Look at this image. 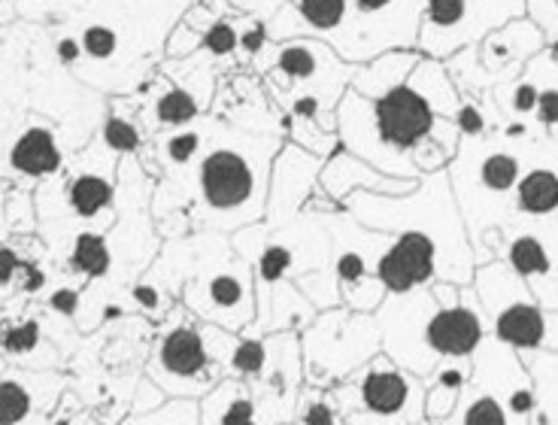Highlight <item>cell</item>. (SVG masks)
Instances as JSON below:
<instances>
[{
    "instance_id": "obj_1",
    "label": "cell",
    "mask_w": 558,
    "mask_h": 425,
    "mask_svg": "<svg viewBox=\"0 0 558 425\" xmlns=\"http://www.w3.org/2000/svg\"><path fill=\"white\" fill-rule=\"evenodd\" d=\"M335 119L340 149L398 180H422L425 173L447 170L459 153L456 122L437 113L410 76L377 100L347 88Z\"/></svg>"
},
{
    "instance_id": "obj_2",
    "label": "cell",
    "mask_w": 558,
    "mask_h": 425,
    "mask_svg": "<svg viewBox=\"0 0 558 425\" xmlns=\"http://www.w3.org/2000/svg\"><path fill=\"white\" fill-rule=\"evenodd\" d=\"M207 137L195 161V195L189 210L197 226L234 234L265 219L267 183L282 149L279 134H255L207 113Z\"/></svg>"
},
{
    "instance_id": "obj_3",
    "label": "cell",
    "mask_w": 558,
    "mask_h": 425,
    "mask_svg": "<svg viewBox=\"0 0 558 425\" xmlns=\"http://www.w3.org/2000/svg\"><path fill=\"white\" fill-rule=\"evenodd\" d=\"M383 353L416 377H428L444 359H471L488 338V319L474 286H461L456 307H440L432 286L383 298L377 307Z\"/></svg>"
},
{
    "instance_id": "obj_4",
    "label": "cell",
    "mask_w": 558,
    "mask_h": 425,
    "mask_svg": "<svg viewBox=\"0 0 558 425\" xmlns=\"http://www.w3.org/2000/svg\"><path fill=\"white\" fill-rule=\"evenodd\" d=\"M343 210L364 228H374L383 234L413 231L437 246L440 255V280L456 286L474 283V246L468 238V226L459 210V201L452 195L449 170L425 173L410 195H371L355 192L343 201Z\"/></svg>"
},
{
    "instance_id": "obj_5",
    "label": "cell",
    "mask_w": 558,
    "mask_h": 425,
    "mask_svg": "<svg viewBox=\"0 0 558 425\" xmlns=\"http://www.w3.org/2000/svg\"><path fill=\"white\" fill-rule=\"evenodd\" d=\"M355 68L359 64L343 61L328 42L301 37L267 42L250 73L262 80L267 98L282 116L310 119L325 131H337V104L347 95Z\"/></svg>"
},
{
    "instance_id": "obj_6",
    "label": "cell",
    "mask_w": 558,
    "mask_h": 425,
    "mask_svg": "<svg viewBox=\"0 0 558 425\" xmlns=\"http://www.w3.org/2000/svg\"><path fill=\"white\" fill-rule=\"evenodd\" d=\"M525 143L488 134L480 141H461L449 161V183L474 246V262L486 265V234L517 222V183L525 165Z\"/></svg>"
},
{
    "instance_id": "obj_7",
    "label": "cell",
    "mask_w": 558,
    "mask_h": 425,
    "mask_svg": "<svg viewBox=\"0 0 558 425\" xmlns=\"http://www.w3.org/2000/svg\"><path fill=\"white\" fill-rule=\"evenodd\" d=\"M474 292L488 319V335L513 353L558 355V311L544 307L507 262L476 265Z\"/></svg>"
},
{
    "instance_id": "obj_8",
    "label": "cell",
    "mask_w": 558,
    "mask_h": 425,
    "mask_svg": "<svg viewBox=\"0 0 558 425\" xmlns=\"http://www.w3.org/2000/svg\"><path fill=\"white\" fill-rule=\"evenodd\" d=\"M301 335V365L304 382L316 389H335L349 374L364 368L383 353L379 326L374 313H355L347 304L319 311Z\"/></svg>"
},
{
    "instance_id": "obj_9",
    "label": "cell",
    "mask_w": 558,
    "mask_h": 425,
    "mask_svg": "<svg viewBox=\"0 0 558 425\" xmlns=\"http://www.w3.org/2000/svg\"><path fill=\"white\" fill-rule=\"evenodd\" d=\"M343 425H416L425 420V380L377 353L331 389Z\"/></svg>"
},
{
    "instance_id": "obj_10",
    "label": "cell",
    "mask_w": 558,
    "mask_h": 425,
    "mask_svg": "<svg viewBox=\"0 0 558 425\" xmlns=\"http://www.w3.org/2000/svg\"><path fill=\"white\" fill-rule=\"evenodd\" d=\"M544 49V34L522 15V19H510L507 25L492 31L474 46L449 56L444 64L461 98H483L492 88L517 80L531 58Z\"/></svg>"
},
{
    "instance_id": "obj_11",
    "label": "cell",
    "mask_w": 558,
    "mask_h": 425,
    "mask_svg": "<svg viewBox=\"0 0 558 425\" xmlns=\"http://www.w3.org/2000/svg\"><path fill=\"white\" fill-rule=\"evenodd\" d=\"M149 380L170 398H204L219 380H225L219 365L209 359L201 335V319L180 304L165 316V328L155 338L149 355Z\"/></svg>"
},
{
    "instance_id": "obj_12",
    "label": "cell",
    "mask_w": 558,
    "mask_h": 425,
    "mask_svg": "<svg viewBox=\"0 0 558 425\" xmlns=\"http://www.w3.org/2000/svg\"><path fill=\"white\" fill-rule=\"evenodd\" d=\"M522 15L525 0H428L416 52L447 61Z\"/></svg>"
},
{
    "instance_id": "obj_13",
    "label": "cell",
    "mask_w": 558,
    "mask_h": 425,
    "mask_svg": "<svg viewBox=\"0 0 558 425\" xmlns=\"http://www.w3.org/2000/svg\"><path fill=\"white\" fill-rule=\"evenodd\" d=\"M182 304L195 313L201 323L246 331L255 323V274L243 255L231 253L222 268H207L192 283L182 286Z\"/></svg>"
},
{
    "instance_id": "obj_14",
    "label": "cell",
    "mask_w": 558,
    "mask_h": 425,
    "mask_svg": "<svg viewBox=\"0 0 558 425\" xmlns=\"http://www.w3.org/2000/svg\"><path fill=\"white\" fill-rule=\"evenodd\" d=\"M525 368L519 365L517 353L488 335L486 343L474 355V374L452 411V425H529L507 411V389Z\"/></svg>"
},
{
    "instance_id": "obj_15",
    "label": "cell",
    "mask_w": 558,
    "mask_h": 425,
    "mask_svg": "<svg viewBox=\"0 0 558 425\" xmlns=\"http://www.w3.org/2000/svg\"><path fill=\"white\" fill-rule=\"evenodd\" d=\"M428 0H349V64H364L391 49H416Z\"/></svg>"
},
{
    "instance_id": "obj_16",
    "label": "cell",
    "mask_w": 558,
    "mask_h": 425,
    "mask_svg": "<svg viewBox=\"0 0 558 425\" xmlns=\"http://www.w3.org/2000/svg\"><path fill=\"white\" fill-rule=\"evenodd\" d=\"M267 37L270 42L313 37L328 42L337 56L349 61V49H352L349 0H286L267 19Z\"/></svg>"
},
{
    "instance_id": "obj_17",
    "label": "cell",
    "mask_w": 558,
    "mask_h": 425,
    "mask_svg": "<svg viewBox=\"0 0 558 425\" xmlns=\"http://www.w3.org/2000/svg\"><path fill=\"white\" fill-rule=\"evenodd\" d=\"M322 165L325 158L313 156L294 143H282L270 168V183H267L265 219H262L267 231L286 228L304 212L310 195L319 189Z\"/></svg>"
},
{
    "instance_id": "obj_18",
    "label": "cell",
    "mask_w": 558,
    "mask_h": 425,
    "mask_svg": "<svg viewBox=\"0 0 558 425\" xmlns=\"http://www.w3.org/2000/svg\"><path fill=\"white\" fill-rule=\"evenodd\" d=\"M517 222H558V141L531 137L517 183Z\"/></svg>"
},
{
    "instance_id": "obj_19",
    "label": "cell",
    "mask_w": 558,
    "mask_h": 425,
    "mask_svg": "<svg viewBox=\"0 0 558 425\" xmlns=\"http://www.w3.org/2000/svg\"><path fill=\"white\" fill-rule=\"evenodd\" d=\"M377 280L389 295H404L440 280V255L428 238L401 231L391 234L389 246L377 258Z\"/></svg>"
},
{
    "instance_id": "obj_20",
    "label": "cell",
    "mask_w": 558,
    "mask_h": 425,
    "mask_svg": "<svg viewBox=\"0 0 558 425\" xmlns=\"http://www.w3.org/2000/svg\"><path fill=\"white\" fill-rule=\"evenodd\" d=\"M418 185V180H398L383 173L374 165H367L364 158L352 156L347 149H337L335 156L325 158L319 173V189L337 204H343L349 195L355 192H371V195H391V198H401L410 195Z\"/></svg>"
},
{
    "instance_id": "obj_21",
    "label": "cell",
    "mask_w": 558,
    "mask_h": 425,
    "mask_svg": "<svg viewBox=\"0 0 558 425\" xmlns=\"http://www.w3.org/2000/svg\"><path fill=\"white\" fill-rule=\"evenodd\" d=\"M7 165L19 177L28 180H46L58 177L64 170V143L58 137L56 127L31 122L15 134V141L7 149Z\"/></svg>"
},
{
    "instance_id": "obj_22",
    "label": "cell",
    "mask_w": 558,
    "mask_h": 425,
    "mask_svg": "<svg viewBox=\"0 0 558 425\" xmlns=\"http://www.w3.org/2000/svg\"><path fill=\"white\" fill-rule=\"evenodd\" d=\"M110 156V153H107ZM104 156V158H107ZM95 165H83L64 185V198L73 216L80 219H100L104 212L112 210V201H116V158H110L104 168Z\"/></svg>"
},
{
    "instance_id": "obj_23",
    "label": "cell",
    "mask_w": 558,
    "mask_h": 425,
    "mask_svg": "<svg viewBox=\"0 0 558 425\" xmlns=\"http://www.w3.org/2000/svg\"><path fill=\"white\" fill-rule=\"evenodd\" d=\"M201 425H258V396L252 382L225 377L201 398Z\"/></svg>"
},
{
    "instance_id": "obj_24",
    "label": "cell",
    "mask_w": 558,
    "mask_h": 425,
    "mask_svg": "<svg viewBox=\"0 0 558 425\" xmlns=\"http://www.w3.org/2000/svg\"><path fill=\"white\" fill-rule=\"evenodd\" d=\"M422 52L416 49H391V52H383V56L371 58L355 68V76L349 88L359 92L362 98L377 100L383 95H389L391 88L407 83V76L413 73V68L418 64Z\"/></svg>"
},
{
    "instance_id": "obj_25",
    "label": "cell",
    "mask_w": 558,
    "mask_h": 425,
    "mask_svg": "<svg viewBox=\"0 0 558 425\" xmlns=\"http://www.w3.org/2000/svg\"><path fill=\"white\" fill-rule=\"evenodd\" d=\"M474 374V355L471 359H444L437 368L425 377V420H449L459 408V398Z\"/></svg>"
},
{
    "instance_id": "obj_26",
    "label": "cell",
    "mask_w": 558,
    "mask_h": 425,
    "mask_svg": "<svg viewBox=\"0 0 558 425\" xmlns=\"http://www.w3.org/2000/svg\"><path fill=\"white\" fill-rule=\"evenodd\" d=\"M501 234L507 238V255L504 262L510 265V270L522 277L525 283L534 280H546L553 274V253L541 238V231H534L529 226H507L501 228Z\"/></svg>"
},
{
    "instance_id": "obj_27",
    "label": "cell",
    "mask_w": 558,
    "mask_h": 425,
    "mask_svg": "<svg viewBox=\"0 0 558 425\" xmlns=\"http://www.w3.org/2000/svg\"><path fill=\"white\" fill-rule=\"evenodd\" d=\"M25 374H0V425H43L34 423L49 413V408L37 404V396L28 386Z\"/></svg>"
},
{
    "instance_id": "obj_28",
    "label": "cell",
    "mask_w": 558,
    "mask_h": 425,
    "mask_svg": "<svg viewBox=\"0 0 558 425\" xmlns=\"http://www.w3.org/2000/svg\"><path fill=\"white\" fill-rule=\"evenodd\" d=\"M43 350V326L37 316H10L0 313V353L10 362H25Z\"/></svg>"
},
{
    "instance_id": "obj_29",
    "label": "cell",
    "mask_w": 558,
    "mask_h": 425,
    "mask_svg": "<svg viewBox=\"0 0 558 425\" xmlns=\"http://www.w3.org/2000/svg\"><path fill=\"white\" fill-rule=\"evenodd\" d=\"M100 141L110 149L112 156L128 158L137 156L140 149L146 146V131L140 125L137 113H116L107 110L100 116Z\"/></svg>"
},
{
    "instance_id": "obj_30",
    "label": "cell",
    "mask_w": 558,
    "mask_h": 425,
    "mask_svg": "<svg viewBox=\"0 0 558 425\" xmlns=\"http://www.w3.org/2000/svg\"><path fill=\"white\" fill-rule=\"evenodd\" d=\"M112 253L107 238L100 231H80L73 238V250H70V268L80 270L85 277H104L110 274Z\"/></svg>"
},
{
    "instance_id": "obj_31",
    "label": "cell",
    "mask_w": 558,
    "mask_h": 425,
    "mask_svg": "<svg viewBox=\"0 0 558 425\" xmlns=\"http://www.w3.org/2000/svg\"><path fill=\"white\" fill-rule=\"evenodd\" d=\"M282 141L294 143V146H301V149H307L313 156L328 158L335 156L337 149H340V137H337V131H325L316 122H310V119H294V116H282Z\"/></svg>"
},
{
    "instance_id": "obj_32",
    "label": "cell",
    "mask_w": 558,
    "mask_h": 425,
    "mask_svg": "<svg viewBox=\"0 0 558 425\" xmlns=\"http://www.w3.org/2000/svg\"><path fill=\"white\" fill-rule=\"evenodd\" d=\"M294 408H298L294 411L298 425H343L335 396L328 389H316V386L301 382L298 398H294Z\"/></svg>"
},
{
    "instance_id": "obj_33",
    "label": "cell",
    "mask_w": 558,
    "mask_h": 425,
    "mask_svg": "<svg viewBox=\"0 0 558 425\" xmlns=\"http://www.w3.org/2000/svg\"><path fill=\"white\" fill-rule=\"evenodd\" d=\"M125 425H201V404L195 398H173L165 408L134 416Z\"/></svg>"
},
{
    "instance_id": "obj_34",
    "label": "cell",
    "mask_w": 558,
    "mask_h": 425,
    "mask_svg": "<svg viewBox=\"0 0 558 425\" xmlns=\"http://www.w3.org/2000/svg\"><path fill=\"white\" fill-rule=\"evenodd\" d=\"M525 19L544 34L546 46L558 40V0H525Z\"/></svg>"
},
{
    "instance_id": "obj_35",
    "label": "cell",
    "mask_w": 558,
    "mask_h": 425,
    "mask_svg": "<svg viewBox=\"0 0 558 425\" xmlns=\"http://www.w3.org/2000/svg\"><path fill=\"white\" fill-rule=\"evenodd\" d=\"M131 298H134V304H137L143 313L158 316V319H165V316H168V311H165V301H161V292H158V286L137 283L134 289H131Z\"/></svg>"
},
{
    "instance_id": "obj_36",
    "label": "cell",
    "mask_w": 558,
    "mask_h": 425,
    "mask_svg": "<svg viewBox=\"0 0 558 425\" xmlns=\"http://www.w3.org/2000/svg\"><path fill=\"white\" fill-rule=\"evenodd\" d=\"M49 307L56 313H61V316H73V313L80 311V292L61 286V289H56V292L49 295Z\"/></svg>"
},
{
    "instance_id": "obj_37",
    "label": "cell",
    "mask_w": 558,
    "mask_h": 425,
    "mask_svg": "<svg viewBox=\"0 0 558 425\" xmlns=\"http://www.w3.org/2000/svg\"><path fill=\"white\" fill-rule=\"evenodd\" d=\"M15 0H0V28H10L15 22Z\"/></svg>"
},
{
    "instance_id": "obj_38",
    "label": "cell",
    "mask_w": 558,
    "mask_h": 425,
    "mask_svg": "<svg viewBox=\"0 0 558 425\" xmlns=\"http://www.w3.org/2000/svg\"><path fill=\"white\" fill-rule=\"evenodd\" d=\"M546 56L553 58V61H556V64H558V40H556V42H549V46H546Z\"/></svg>"
},
{
    "instance_id": "obj_39",
    "label": "cell",
    "mask_w": 558,
    "mask_h": 425,
    "mask_svg": "<svg viewBox=\"0 0 558 425\" xmlns=\"http://www.w3.org/2000/svg\"><path fill=\"white\" fill-rule=\"evenodd\" d=\"M416 425H452V423H449V420H422V423Z\"/></svg>"
}]
</instances>
